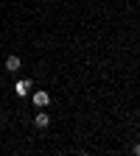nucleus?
<instances>
[{"label": "nucleus", "mask_w": 140, "mask_h": 156, "mask_svg": "<svg viewBox=\"0 0 140 156\" xmlns=\"http://www.w3.org/2000/svg\"><path fill=\"white\" fill-rule=\"evenodd\" d=\"M6 70H9V73H17V70H20V58H17V56H9V58H6Z\"/></svg>", "instance_id": "nucleus-4"}, {"label": "nucleus", "mask_w": 140, "mask_h": 156, "mask_svg": "<svg viewBox=\"0 0 140 156\" xmlns=\"http://www.w3.org/2000/svg\"><path fill=\"white\" fill-rule=\"evenodd\" d=\"M28 89H31V81H28V78H23V81L14 84V92L17 95H28Z\"/></svg>", "instance_id": "nucleus-2"}, {"label": "nucleus", "mask_w": 140, "mask_h": 156, "mask_svg": "<svg viewBox=\"0 0 140 156\" xmlns=\"http://www.w3.org/2000/svg\"><path fill=\"white\" fill-rule=\"evenodd\" d=\"M34 126H36V128H48V126H51V117H48V114H42V112H39V114L34 117Z\"/></svg>", "instance_id": "nucleus-3"}, {"label": "nucleus", "mask_w": 140, "mask_h": 156, "mask_svg": "<svg viewBox=\"0 0 140 156\" xmlns=\"http://www.w3.org/2000/svg\"><path fill=\"white\" fill-rule=\"evenodd\" d=\"M134 153H137V156H140V142H137V145H134Z\"/></svg>", "instance_id": "nucleus-5"}, {"label": "nucleus", "mask_w": 140, "mask_h": 156, "mask_svg": "<svg viewBox=\"0 0 140 156\" xmlns=\"http://www.w3.org/2000/svg\"><path fill=\"white\" fill-rule=\"evenodd\" d=\"M31 101H34V106H36V109H42V106H48V103H51V95H48V92H34Z\"/></svg>", "instance_id": "nucleus-1"}]
</instances>
